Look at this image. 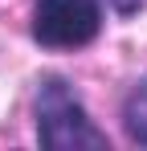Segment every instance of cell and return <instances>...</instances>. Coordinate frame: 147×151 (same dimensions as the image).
Masks as SVG:
<instances>
[{"label":"cell","instance_id":"1","mask_svg":"<svg viewBox=\"0 0 147 151\" xmlns=\"http://www.w3.org/2000/svg\"><path fill=\"white\" fill-rule=\"evenodd\" d=\"M33 114H37V139L41 147L53 151H74V147H110L106 131H98L90 110L74 94L66 78L49 74L37 82V98H33Z\"/></svg>","mask_w":147,"mask_h":151},{"label":"cell","instance_id":"2","mask_svg":"<svg viewBox=\"0 0 147 151\" xmlns=\"http://www.w3.org/2000/svg\"><path fill=\"white\" fill-rule=\"evenodd\" d=\"M33 41L45 49H86L102 33L98 0H37L33 4Z\"/></svg>","mask_w":147,"mask_h":151},{"label":"cell","instance_id":"3","mask_svg":"<svg viewBox=\"0 0 147 151\" xmlns=\"http://www.w3.org/2000/svg\"><path fill=\"white\" fill-rule=\"evenodd\" d=\"M122 131L135 147H147V78H139L122 98Z\"/></svg>","mask_w":147,"mask_h":151},{"label":"cell","instance_id":"4","mask_svg":"<svg viewBox=\"0 0 147 151\" xmlns=\"http://www.w3.org/2000/svg\"><path fill=\"white\" fill-rule=\"evenodd\" d=\"M106 4H110L115 17H135V12H143V8H147V0H106Z\"/></svg>","mask_w":147,"mask_h":151}]
</instances>
